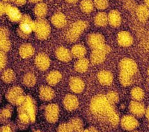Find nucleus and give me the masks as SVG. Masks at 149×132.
Returning a JSON list of instances; mask_svg holds the SVG:
<instances>
[{
  "label": "nucleus",
  "mask_w": 149,
  "mask_h": 132,
  "mask_svg": "<svg viewBox=\"0 0 149 132\" xmlns=\"http://www.w3.org/2000/svg\"><path fill=\"white\" fill-rule=\"evenodd\" d=\"M91 110L99 119L104 121H106L109 124L116 126L118 123V115L106 97L102 95L95 97L92 100Z\"/></svg>",
  "instance_id": "1"
},
{
  "label": "nucleus",
  "mask_w": 149,
  "mask_h": 132,
  "mask_svg": "<svg viewBox=\"0 0 149 132\" xmlns=\"http://www.w3.org/2000/svg\"><path fill=\"white\" fill-rule=\"evenodd\" d=\"M120 82L123 86H129L133 82V78L137 73L138 67L136 62L129 58L123 59L120 64Z\"/></svg>",
  "instance_id": "2"
},
{
  "label": "nucleus",
  "mask_w": 149,
  "mask_h": 132,
  "mask_svg": "<svg viewBox=\"0 0 149 132\" xmlns=\"http://www.w3.org/2000/svg\"><path fill=\"white\" fill-rule=\"evenodd\" d=\"M35 29V22H33L28 15H24L20 21L18 32L22 37H29L30 34Z\"/></svg>",
  "instance_id": "3"
},
{
  "label": "nucleus",
  "mask_w": 149,
  "mask_h": 132,
  "mask_svg": "<svg viewBox=\"0 0 149 132\" xmlns=\"http://www.w3.org/2000/svg\"><path fill=\"white\" fill-rule=\"evenodd\" d=\"M87 24L85 21H79L71 25L66 33V38L70 42H74L79 38L84 30L86 29Z\"/></svg>",
  "instance_id": "4"
},
{
  "label": "nucleus",
  "mask_w": 149,
  "mask_h": 132,
  "mask_svg": "<svg viewBox=\"0 0 149 132\" xmlns=\"http://www.w3.org/2000/svg\"><path fill=\"white\" fill-rule=\"evenodd\" d=\"M36 36L39 39H45L50 32V27L47 21L42 19H39L35 22V29Z\"/></svg>",
  "instance_id": "5"
},
{
  "label": "nucleus",
  "mask_w": 149,
  "mask_h": 132,
  "mask_svg": "<svg viewBox=\"0 0 149 132\" xmlns=\"http://www.w3.org/2000/svg\"><path fill=\"white\" fill-rule=\"evenodd\" d=\"M109 47L104 45L100 48L95 49L91 55V61L95 64H98L103 62L105 58V54L109 52Z\"/></svg>",
  "instance_id": "6"
},
{
  "label": "nucleus",
  "mask_w": 149,
  "mask_h": 132,
  "mask_svg": "<svg viewBox=\"0 0 149 132\" xmlns=\"http://www.w3.org/2000/svg\"><path fill=\"white\" fill-rule=\"evenodd\" d=\"M7 98L12 103L18 104V105H21L25 99L22 95V90L17 87H14L10 90L8 93Z\"/></svg>",
  "instance_id": "7"
},
{
  "label": "nucleus",
  "mask_w": 149,
  "mask_h": 132,
  "mask_svg": "<svg viewBox=\"0 0 149 132\" xmlns=\"http://www.w3.org/2000/svg\"><path fill=\"white\" fill-rule=\"evenodd\" d=\"M5 13H6V14L7 15V16L10 19V21L14 22L21 21L23 16L21 15L20 11L16 7H13V6L7 4H5Z\"/></svg>",
  "instance_id": "8"
},
{
  "label": "nucleus",
  "mask_w": 149,
  "mask_h": 132,
  "mask_svg": "<svg viewBox=\"0 0 149 132\" xmlns=\"http://www.w3.org/2000/svg\"><path fill=\"white\" fill-rule=\"evenodd\" d=\"M121 124L123 129L126 130H133L138 127V122L136 119L132 116H124L121 121Z\"/></svg>",
  "instance_id": "9"
},
{
  "label": "nucleus",
  "mask_w": 149,
  "mask_h": 132,
  "mask_svg": "<svg viewBox=\"0 0 149 132\" xmlns=\"http://www.w3.org/2000/svg\"><path fill=\"white\" fill-rule=\"evenodd\" d=\"M58 117V108L56 105H49L46 108V117L47 120L54 123L57 121Z\"/></svg>",
  "instance_id": "10"
},
{
  "label": "nucleus",
  "mask_w": 149,
  "mask_h": 132,
  "mask_svg": "<svg viewBox=\"0 0 149 132\" xmlns=\"http://www.w3.org/2000/svg\"><path fill=\"white\" fill-rule=\"evenodd\" d=\"M88 43L90 46L95 49L100 48L104 45V39L102 35L98 34H93L88 37Z\"/></svg>",
  "instance_id": "11"
},
{
  "label": "nucleus",
  "mask_w": 149,
  "mask_h": 132,
  "mask_svg": "<svg viewBox=\"0 0 149 132\" xmlns=\"http://www.w3.org/2000/svg\"><path fill=\"white\" fill-rule=\"evenodd\" d=\"M130 110L132 114L137 116V117H141L145 113V108L142 103L138 101H132L130 104Z\"/></svg>",
  "instance_id": "12"
},
{
  "label": "nucleus",
  "mask_w": 149,
  "mask_h": 132,
  "mask_svg": "<svg viewBox=\"0 0 149 132\" xmlns=\"http://www.w3.org/2000/svg\"><path fill=\"white\" fill-rule=\"evenodd\" d=\"M22 107L23 109L29 115L31 119V121H34V120H35V108H34L33 103L32 99L29 97H26L24 102L22 103Z\"/></svg>",
  "instance_id": "13"
},
{
  "label": "nucleus",
  "mask_w": 149,
  "mask_h": 132,
  "mask_svg": "<svg viewBox=\"0 0 149 132\" xmlns=\"http://www.w3.org/2000/svg\"><path fill=\"white\" fill-rule=\"evenodd\" d=\"M118 41L121 46L125 47L129 46L132 44L133 39L129 32L122 31L118 35Z\"/></svg>",
  "instance_id": "14"
},
{
  "label": "nucleus",
  "mask_w": 149,
  "mask_h": 132,
  "mask_svg": "<svg viewBox=\"0 0 149 132\" xmlns=\"http://www.w3.org/2000/svg\"><path fill=\"white\" fill-rule=\"evenodd\" d=\"M36 63L37 67L41 70H46L49 65V58L45 54H40L37 56L36 59Z\"/></svg>",
  "instance_id": "15"
},
{
  "label": "nucleus",
  "mask_w": 149,
  "mask_h": 132,
  "mask_svg": "<svg viewBox=\"0 0 149 132\" xmlns=\"http://www.w3.org/2000/svg\"><path fill=\"white\" fill-rule=\"evenodd\" d=\"M108 21L111 26L114 27H119L121 23V16L120 13L116 11H112L108 15Z\"/></svg>",
  "instance_id": "16"
},
{
  "label": "nucleus",
  "mask_w": 149,
  "mask_h": 132,
  "mask_svg": "<svg viewBox=\"0 0 149 132\" xmlns=\"http://www.w3.org/2000/svg\"><path fill=\"white\" fill-rule=\"evenodd\" d=\"M64 106L69 110H73L78 106V100L74 96L68 95L64 99Z\"/></svg>",
  "instance_id": "17"
},
{
  "label": "nucleus",
  "mask_w": 149,
  "mask_h": 132,
  "mask_svg": "<svg viewBox=\"0 0 149 132\" xmlns=\"http://www.w3.org/2000/svg\"><path fill=\"white\" fill-rule=\"evenodd\" d=\"M70 86L73 92L76 93L81 92L84 87L83 81L79 78L73 77L71 79L70 81Z\"/></svg>",
  "instance_id": "18"
},
{
  "label": "nucleus",
  "mask_w": 149,
  "mask_h": 132,
  "mask_svg": "<svg viewBox=\"0 0 149 132\" xmlns=\"http://www.w3.org/2000/svg\"><path fill=\"white\" fill-rule=\"evenodd\" d=\"M52 21L55 27L58 28L64 27L66 23V18H65L64 15L60 13V12L56 13L53 15V17L52 18Z\"/></svg>",
  "instance_id": "19"
},
{
  "label": "nucleus",
  "mask_w": 149,
  "mask_h": 132,
  "mask_svg": "<svg viewBox=\"0 0 149 132\" xmlns=\"http://www.w3.org/2000/svg\"><path fill=\"white\" fill-rule=\"evenodd\" d=\"M98 79L104 85H109L113 81V75L107 71H102L98 74Z\"/></svg>",
  "instance_id": "20"
},
{
  "label": "nucleus",
  "mask_w": 149,
  "mask_h": 132,
  "mask_svg": "<svg viewBox=\"0 0 149 132\" xmlns=\"http://www.w3.org/2000/svg\"><path fill=\"white\" fill-rule=\"evenodd\" d=\"M136 14L139 21L145 22L149 16L148 9L144 5L139 6L136 9Z\"/></svg>",
  "instance_id": "21"
},
{
  "label": "nucleus",
  "mask_w": 149,
  "mask_h": 132,
  "mask_svg": "<svg viewBox=\"0 0 149 132\" xmlns=\"http://www.w3.org/2000/svg\"><path fill=\"white\" fill-rule=\"evenodd\" d=\"M57 58L60 59V60L68 62L70 61L71 58V54L70 52L68 51V50L63 48V47H61V48H58L56 52Z\"/></svg>",
  "instance_id": "22"
},
{
  "label": "nucleus",
  "mask_w": 149,
  "mask_h": 132,
  "mask_svg": "<svg viewBox=\"0 0 149 132\" xmlns=\"http://www.w3.org/2000/svg\"><path fill=\"white\" fill-rule=\"evenodd\" d=\"M40 95L43 100H48L53 98L54 95V91L48 86H42L40 90Z\"/></svg>",
  "instance_id": "23"
},
{
  "label": "nucleus",
  "mask_w": 149,
  "mask_h": 132,
  "mask_svg": "<svg viewBox=\"0 0 149 132\" xmlns=\"http://www.w3.org/2000/svg\"><path fill=\"white\" fill-rule=\"evenodd\" d=\"M95 21L96 25H97L98 26H105L108 22V16L105 12H100L95 16Z\"/></svg>",
  "instance_id": "24"
},
{
  "label": "nucleus",
  "mask_w": 149,
  "mask_h": 132,
  "mask_svg": "<svg viewBox=\"0 0 149 132\" xmlns=\"http://www.w3.org/2000/svg\"><path fill=\"white\" fill-rule=\"evenodd\" d=\"M34 11H35V14L37 16H38L39 18H42L47 14V6H46L45 4L40 3V4H37L35 8H34Z\"/></svg>",
  "instance_id": "25"
},
{
  "label": "nucleus",
  "mask_w": 149,
  "mask_h": 132,
  "mask_svg": "<svg viewBox=\"0 0 149 132\" xmlns=\"http://www.w3.org/2000/svg\"><path fill=\"white\" fill-rule=\"evenodd\" d=\"M33 54V48L30 45H24L20 48V55L24 58L30 57Z\"/></svg>",
  "instance_id": "26"
},
{
  "label": "nucleus",
  "mask_w": 149,
  "mask_h": 132,
  "mask_svg": "<svg viewBox=\"0 0 149 132\" xmlns=\"http://www.w3.org/2000/svg\"><path fill=\"white\" fill-rule=\"evenodd\" d=\"M131 95L132 98L136 101H140L143 99L145 93L143 90L139 87H135L131 91Z\"/></svg>",
  "instance_id": "27"
},
{
  "label": "nucleus",
  "mask_w": 149,
  "mask_h": 132,
  "mask_svg": "<svg viewBox=\"0 0 149 132\" xmlns=\"http://www.w3.org/2000/svg\"><path fill=\"white\" fill-rule=\"evenodd\" d=\"M61 75L59 72L54 71L53 72H51V73L48 75V76L47 77V81L48 83L52 84V85H54V84H57L58 81L61 80Z\"/></svg>",
  "instance_id": "28"
},
{
  "label": "nucleus",
  "mask_w": 149,
  "mask_h": 132,
  "mask_svg": "<svg viewBox=\"0 0 149 132\" xmlns=\"http://www.w3.org/2000/svg\"><path fill=\"white\" fill-rule=\"evenodd\" d=\"M93 4L91 0H83L80 4L82 11L85 13H90L93 10Z\"/></svg>",
  "instance_id": "29"
},
{
  "label": "nucleus",
  "mask_w": 149,
  "mask_h": 132,
  "mask_svg": "<svg viewBox=\"0 0 149 132\" xmlns=\"http://www.w3.org/2000/svg\"><path fill=\"white\" fill-rule=\"evenodd\" d=\"M86 54V49L82 45H76L72 49V54L76 58H82Z\"/></svg>",
  "instance_id": "30"
},
{
  "label": "nucleus",
  "mask_w": 149,
  "mask_h": 132,
  "mask_svg": "<svg viewBox=\"0 0 149 132\" xmlns=\"http://www.w3.org/2000/svg\"><path fill=\"white\" fill-rule=\"evenodd\" d=\"M75 68L76 70L79 72H84L88 68V61L84 59H80L76 62Z\"/></svg>",
  "instance_id": "31"
},
{
  "label": "nucleus",
  "mask_w": 149,
  "mask_h": 132,
  "mask_svg": "<svg viewBox=\"0 0 149 132\" xmlns=\"http://www.w3.org/2000/svg\"><path fill=\"white\" fill-rule=\"evenodd\" d=\"M70 124L72 126L73 130L77 132H82L83 124L82 121L79 119H74L71 120Z\"/></svg>",
  "instance_id": "32"
},
{
  "label": "nucleus",
  "mask_w": 149,
  "mask_h": 132,
  "mask_svg": "<svg viewBox=\"0 0 149 132\" xmlns=\"http://www.w3.org/2000/svg\"><path fill=\"white\" fill-rule=\"evenodd\" d=\"M2 79L6 83H10L14 79V72L10 70L5 71L4 73L2 75Z\"/></svg>",
  "instance_id": "33"
},
{
  "label": "nucleus",
  "mask_w": 149,
  "mask_h": 132,
  "mask_svg": "<svg viewBox=\"0 0 149 132\" xmlns=\"http://www.w3.org/2000/svg\"><path fill=\"white\" fill-rule=\"evenodd\" d=\"M36 83L35 76L32 74H28L24 77V83L28 86H32Z\"/></svg>",
  "instance_id": "34"
},
{
  "label": "nucleus",
  "mask_w": 149,
  "mask_h": 132,
  "mask_svg": "<svg viewBox=\"0 0 149 132\" xmlns=\"http://www.w3.org/2000/svg\"><path fill=\"white\" fill-rule=\"evenodd\" d=\"M94 5L97 8L104 10L108 7L109 2L107 0H95Z\"/></svg>",
  "instance_id": "35"
},
{
  "label": "nucleus",
  "mask_w": 149,
  "mask_h": 132,
  "mask_svg": "<svg viewBox=\"0 0 149 132\" xmlns=\"http://www.w3.org/2000/svg\"><path fill=\"white\" fill-rule=\"evenodd\" d=\"M74 130L70 123L62 124L58 127L57 132H73Z\"/></svg>",
  "instance_id": "36"
},
{
  "label": "nucleus",
  "mask_w": 149,
  "mask_h": 132,
  "mask_svg": "<svg viewBox=\"0 0 149 132\" xmlns=\"http://www.w3.org/2000/svg\"><path fill=\"white\" fill-rule=\"evenodd\" d=\"M107 99L111 104H115L118 100V95L114 92H111L107 94Z\"/></svg>",
  "instance_id": "37"
},
{
  "label": "nucleus",
  "mask_w": 149,
  "mask_h": 132,
  "mask_svg": "<svg viewBox=\"0 0 149 132\" xmlns=\"http://www.w3.org/2000/svg\"><path fill=\"white\" fill-rule=\"evenodd\" d=\"M10 46V43L8 41L7 37L6 38H1V48L2 51H7Z\"/></svg>",
  "instance_id": "38"
},
{
  "label": "nucleus",
  "mask_w": 149,
  "mask_h": 132,
  "mask_svg": "<svg viewBox=\"0 0 149 132\" xmlns=\"http://www.w3.org/2000/svg\"><path fill=\"white\" fill-rule=\"evenodd\" d=\"M11 116V112L10 110L7 108H5L3 110L1 113V119L3 121V120H7V119H9Z\"/></svg>",
  "instance_id": "39"
},
{
  "label": "nucleus",
  "mask_w": 149,
  "mask_h": 132,
  "mask_svg": "<svg viewBox=\"0 0 149 132\" xmlns=\"http://www.w3.org/2000/svg\"><path fill=\"white\" fill-rule=\"evenodd\" d=\"M125 6L128 10H132L133 8H134L135 4L132 0H126L125 2Z\"/></svg>",
  "instance_id": "40"
},
{
  "label": "nucleus",
  "mask_w": 149,
  "mask_h": 132,
  "mask_svg": "<svg viewBox=\"0 0 149 132\" xmlns=\"http://www.w3.org/2000/svg\"><path fill=\"white\" fill-rule=\"evenodd\" d=\"M1 132H14V129L10 125H5L1 127Z\"/></svg>",
  "instance_id": "41"
},
{
  "label": "nucleus",
  "mask_w": 149,
  "mask_h": 132,
  "mask_svg": "<svg viewBox=\"0 0 149 132\" xmlns=\"http://www.w3.org/2000/svg\"><path fill=\"white\" fill-rule=\"evenodd\" d=\"M5 54L3 53V52L1 51V70L4 67V65L6 63V57H5Z\"/></svg>",
  "instance_id": "42"
},
{
  "label": "nucleus",
  "mask_w": 149,
  "mask_h": 132,
  "mask_svg": "<svg viewBox=\"0 0 149 132\" xmlns=\"http://www.w3.org/2000/svg\"><path fill=\"white\" fill-rule=\"evenodd\" d=\"M26 0H14V2L15 4H17L18 5H23L26 3Z\"/></svg>",
  "instance_id": "43"
},
{
  "label": "nucleus",
  "mask_w": 149,
  "mask_h": 132,
  "mask_svg": "<svg viewBox=\"0 0 149 132\" xmlns=\"http://www.w3.org/2000/svg\"><path fill=\"white\" fill-rule=\"evenodd\" d=\"M5 4H3V2H1V15H3V14L5 12Z\"/></svg>",
  "instance_id": "44"
},
{
  "label": "nucleus",
  "mask_w": 149,
  "mask_h": 132,
  "mask_svg": "<svg viewBox=\"0 0 149 132\" xmlns=\"http://www.w3.org/2000/svg\"><path fill=\"white\" fill-rule=\"evenodd\" d=\"M146 116H147V118L148 119V121L149 122V106L148 107V108L147 109V110H146Z\"/></svg>",
  "instance_id": "45"
},
{
  "label": "nucleus",
  "mask_w": 149,
  "mask_h": 132,
  "mask_svg": "<svg viewBox=\"0 0 149 132\" xmlns=\"http://www.w3.org/2000/svg\"><path fill=\"white\" fill-rule=\"evenodd\" d=\"M29 1L32 3H38L39 1H41V0H29Z\"/></svg>",
  "instance_id": "46"
},
{
  "label": "nucleus",
  "mask_w": 149,
  "mask_h": 132,
  "mask_svg": "<svg viewBox=\"0 0 149 132\" xmlns=\"http://www.w3.org/2000/svg\"><path fill=\"white\" fill-rule=\"evenodd\" d=\"M66 1L69 3H75L78 1V0H66Z\"/></svg>",
  "instance_id": "47"
},
{
  "label": "nucleus",
  "mask_w": 149,
  "mask_h": 132,
  "mask_svg": "<svg viewBox=\"0 0 149 132\" xmlns=\"http://www.w3.org/2000/svg\"><path fill=\"white\" fill-rule=\"evenodd\" d=\"M89 131H90V132H99V131H97L96 130H95L94 128H91V129H90V130H89Z\"/></svg>",
  "instance_id": "48"
},
{
  "label": "nucleus",
  "mask_w": 149,
  "mask_h": 132,
  "mask_svg": "<svg viewBox=\"0 0 149 132\" xmlns=\"http://www.w3.org/2000/svg\"><path fill=\"white\" fill-rule=\"evenodd\" d=\"M145 2L146 5L149 7V0H145Z\"/></svg>",
  "instance_id": "49"
},
{
  "label": "nucleus",
  "mask_w": 149,
  "mask_h": 132,
  "mask_svg": "<svg viewBox=\"0 0 149 132\" xmlns=\"http://www.w3.org/2000/svg\"><path fill=\"white\" fill-rule=\"evenodd\" d=\"M3 1L5 2H11V1H14V0H3Z\"/></svg>",
  "instance_id": "50"
},
{
  "label": "nucleus",
  "mask_w": 149,
  "mask_h": 132,
  "mask_svg": "<svg viewBox=\"0 0 149 132\" xmlns=\"http://www.w3.org/2000/svg\"><path fill=\"white\" fill-rule=\"evenodd\" d=\"M148 77H149V68L148 69Z\"/></svg>",
  "instance_id": "51"
},
{
  "label": "nucleus",
  "mask_w": 149,
  "mask_h": 132,
  "mask_svg": "<svg viewBox=\"0 0 149 132\" xmlns=\"http://www.w3.org/2000/svg\"><path fill=\"white\" fill-rule=\"evenodd\" d=\"M34 132H41V131H38V130H37V131H34Z\"/></svg>",
  "instance_id": "52"
},
{
  "label": "nucleus",
  "mask_w": 149,
  "mask_h": 132,
  "mask_svg": "<svg viewBox=\"0 0 149 132\" xmlns=\"http://www.w3.org/2000/svg\"><path fill=\"white\" fill-rule=\"evenodd\" d=\"M134 132H138V131H134Z\"/></svg>",
  "instance_id": "53"
}]
</instances>
